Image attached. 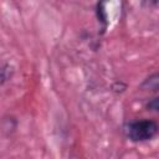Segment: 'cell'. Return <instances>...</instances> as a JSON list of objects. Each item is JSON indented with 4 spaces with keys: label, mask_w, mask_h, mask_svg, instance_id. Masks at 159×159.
<instances>
[{
    "label": "cell",
    "mask_w": 159,
    "mask_h": 159,
    "mask_svg": "<svg viewBox=\"0 0 159 159\" xmlns=\"http://www.w3.org/2000/svg\"><path fill=\"white\" fill-rule=\"evenodd\" d=\"M124 133L132 142H147L159 133V123L153 119H137L124 124Z\"/></svg>",
    "instance_id": "1"
},
{
    "label": "cell",
    "mask_w": 159,
    "mask_h": 159,
    "mask_svg": "<svg viewBox=\"0 0 159 159\" xmlns=\"http://www.w3.org/2000/svg\"><path fill=\"white\" fill-rule=\"evenodd\" d=\"M144 91H158L159 89V72L148 76L139 86Z\"/></svg>",
    "instance_id": "2"
},
{
    "label": "cell",
    "mask_w": 159,
    "mask_h": 159,
    "mask_svg": "<svg viewBox=\"0 0 159 159\" xmlns=\"http://www.w3.org/2000/svg\"><path fill=\"white\" fill-rule=\"evenodd\" d=\"M145 108L148 111H152V112H157L159 113V96L158 97H154L152 99H149L145 104Z\"/></svg>",
    "instance_id": "5"
},
{
    "label": "cell",
    "mask_w": 159,
    "mask_h": 159,
    "mask_svg": "<svg viewBox=\"0 0 159 159\" xmlns=\"http://www.w3.org/2000/svg\"><path fill=\"white\" fill-rule=\"evenodd\" d=\"M104 2H98L97 4V9H96V15H97V19H98V22L102 25V30L104 31L106 27H107V12H106V9H104Z\"/></svg>",
    "instance_id": "3"
},
{
    "label": "cell",
    "mask_w": 159,
    "mask_h": 159,
    "mask_svg": "<svg viewBox=\"0 0 159 159\" xmlns=\"http://www.w3.org/2000/svg\"><path fill=\"white\" fill-rule=\"evenodd\" d=\"M12 67L10 66V63H4L1 66V84H4L6 81H9L12 76Z\"/></svg>",
    "instance_id": "4"
},
{
    "label": "cell",
    "mask_w": 159,
    "mask_h": 159,
    "mask_svg": "<svg viewBox=\"0 0 159 159\" xmlns=\"http://www.w3.org/2000/svg\"><path fill=\"white\" fill-rule=\"evenodd\" d=\"M112 88H113V91H116V92H123V91L127 88V86H125L124 83H122V82H116V83L112 86Z\"/></svg>",
    "instance_id": "6"
}]
</instances>
